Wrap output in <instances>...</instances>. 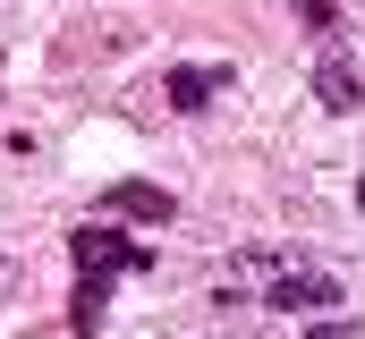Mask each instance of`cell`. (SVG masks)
<instances>
[{
	"label": "cell",
	"mask_w": 365,
	"mask_h": 339,
	"mask_svg": "<svg viewBox=\"0 0 365 339\" xmlns=\"http://www.w3.org/2000/svg\"><path fill=\"white\" fill-rule=\"evenodd\" d=\"M314 102H323L331 119H349V110H357V102H365V77H357V68H349V51H340V43H331V51L314 60Z\"/></svg>",
	"instance_id": "obj_2"
},
{
	"label": "cell",
	"mask_w": 365,
	"mask_h": 339,
	"mask_svg": "<svg viewBox=\"0 0 365 339\" xmlns=\"http://www.w3.org/2000/svg\"><path fill=\"white\" fill-rule=\"evenodd\" d=\"M297 339H365V323H306Z\"/></svg>",
	"instance_id": "obj_6"
},
{
	"label": "cell",
	"mask_w": 365,
	"mask_h": 339,
	"mask_svg": "<svg viewBox=\"0 0 365 339\" xmlns=\"http://www.w3.org/2000/svg\"><path fill=\"white\" fill-rule=\"evenodd\" d=\"M264 306H280V314H314V306H340V280H331V271H280L272 288H264Z\"/></svg>",
	"instance_id": "obj_3"
},
{
	"label": "cell",
	"mask_w": 365,
	"mask_h": 339,
	"mask_svg": "<svg viewBox=\"0 0 365 339\" xmlns=\"http://www.w3.org/2000/svg\"><path fill=\"white\" fill-rule=\"evenodd\" d=\"M68 263H77V297H68V331L93 339L102 331V306H110V280L119 271H145L153 246H136V238H119L110 221H86L77 238H68Z\"/></svg>",
	"instance_id": "obj_1"
},
{
	"label": "cell",
	"mask_w": 365,
	"mask_h": 339,
	"mask_svg": "<svg viewBox=\"0 0 365 339\" xmlns=\"http://www.w3.org/2000/svg\"><path fill=\"white\" fill-rule=\"evenodd\" d=\"M170 110H204L212 93H230V68H170Z\"/></svg>",
	"instance_id": "obj_5"
},
{
	"label": "cell",
	"mask_w": 365,
	"mask_h": 339,
	"mask_svg": "<svg viewBox=\"0 0 365 339\" xmlns=\"http://www.w3.org/2000/svg\"><path fill=\"white\" fill-rule=\"evenodd\" d=\"M102 212H119V221H153V229H162V221L179 212V195H170V187H145V178H119V187L102 195Z\"/></svg>",
	"instance_id": "obj_4"
}]
</instances>
